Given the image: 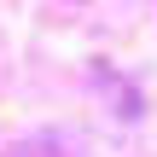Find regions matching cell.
<instances>
[]
</instances>
